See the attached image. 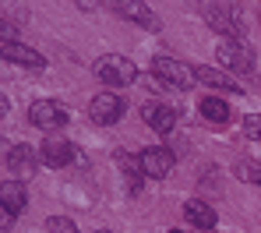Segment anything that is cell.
Segmentation results:
<instances>
[{"mask_svg": "<svg viewBox=\"0 0 261 233\" xmlns=\"http://www.w3.org/2000/svg\"><path fill=\"white\" fill-rule=\"evenodd\" d=\"M95 74H99L102 85H113L117 89V85H130L138 78V67H134V60L120 57V53H106V57L95 60Z\"/></svg>", "mask_w": 261, "mask_h": 233, "instance_id": "cell-1", "label": "cell"}, {"mask_svg": "<svg viewBox=\"0 0 261 233\" xmlns=\"http://www.w3.org/2000/svg\"><path fill=\"white\" fill-rule=\"evenodd\" d=\"M205 21L216 29L219 36H226V39H233V43L244 36V18H240L237 7H226V4H205Z\"/></svg>", "mask_w": 261, "mask_h": 233, "instance_id": "cell-2", "label": "cell"}, {"mask_svg": "<svg viewBox=\"0 0 261 233\" xmlns=\"http://www.w3.org/2000/svg\"><path fill=\"white\" fill-rule=\"evenodd\" d=\"M29 124L39 127V131H57V127L67 124V110L53 99H39V102L29 106Z\"/></svg>", "mask_w": 261, "mask_h": 233, "instance_id": "cell-3", "label": "cell"}, {"mask_svg": "<svg viewBox=\"0 0 261 233\" xmlns=\"http://www.w3.org/2000/svg\"><path fill=\"white\" fill-rule=\"evenodd\" d=\"M152 74H155L159 82L173 85V89H191V82H194V71H191L187 64L173 60V57H155V64H152Z\"/></svg>", "mask_w": 261, "mask_h": 233, "instance_id": "cell-4", "label": "cell"}, {"mask_svg": "<svg viewBox=\"0 0 261 233\" xmlns=\"http://www.w3.org/2000/svg\"><path fill=\"white\" fill-rule=\"evenodd\" d=\"M88 117H92V124L110 127V124H117V120L124 117V99L113 95V92H99L88 102Z\"/></svg>", "mask_w": 261, "mask_h": 233, "instance_id": "cell-5", "label": "cell"}, {"mask_svg": "<svg viewBox=\"0 0 261 233\" xmlns=\"http://www.w3.org/2000/svg\"><path fill=\"white\" fill-rule=\"evenodd\" d=\"M7 166H11V173H14V180H32L36 177V170H39V152L32 148V145H25V141H18L14 148H11V159H7Z\"/></svg>", "mask_w": 261, "mask_h": 233, "instance_id": "cell-6", "label": "cell"}, {"mask_svg": "<svg viewBox=\"0 0 261 233\" xmlns=\"http://www.w3.org/2000/svg\"><path fill=\"white\" fill-rule=\"evenodd\" d=\"M138 159H141V173L152 177V180H163V177H170V170H173V148H163V145L145 148Z\"/></svg>", "mask_w": 261, "mask_h": 233, "instance_id": "cell-7", "label": "cell"}, {"mask_svg": "<svg viewBox=\"0 0 261 233\" xmlns=\"http://www.w3.org/2000/svg\"><path fill=\"white\" fill-rule=\"evenodd\" d=\"M216 57H219V64L226 67V71H254V53L244 46V43H233V39H226V43H219L216 49Z\"/></svg>", "mask_w": 261, "mask_h": 233, "instance_id": "cell-8", "label": "cell"}, {"mask_svg": "<svg viewBox=\"0 0 261 233\" xmlns=\"http://www.w3.org/2000/svg\"><path fill=\"white\" fill-rule=\"evenodd\" d=\"M141 117H145V124H148L155 135H170L176 127V113L166 102H145V106H141Z\"/></svg>", "mask_w": 261, "mask_h": 233, "instance_id": "cell-9", "label": "cell"}, {"mask_svg": "<svg viewBox=\"0 0 261 233\" xmlns=\"http://www.w3.org/2000/svg\"><path fill=\"white\" fill-rule=\"evenodd\" d=\"M39 159H43L46 166H67L74 159V145L67 138H60V135H49L43 141V148H39Z\"/></svg>", "mask_w": 261, "mask_h": 233, "instance_id": "cell-10", "label": "cell"}, {"mask_svg": "<svg viewBox=\"0 0 261 233\" xmlns=\"http://www.w3.org/2000/svg\"><path fill=\"white\" fill-rule=\"evenodd\" d=\"M194 82H201L208 89H219V92H240L237 78H229L222 67H208V64H194Z\"/></svg>", "mask_w": 261, "mask_h": 233, "instance_id": "cell-11", "label": "cell"}, {"mask_svg": "<svg viewBox=\"0 0 261 233\" xmlns=\"http://www.w3.org/2000/svg\"><path fill=\"white\" fill-rule=\"evenodd\" d=\"M0 57H4V60H11V64L32 67V71L46 67L43 53H36V49H32V46H25V43H7V46H0Z\"/></svg>", "mask_w": 261, "mask_h": 233, "instance_id": "cell-12", "label": "cell"}, {"mask_svg": "<svg viewBox=\"0 0 261 233\" xmlns=\"http://www.w3.org/2000/svg\"><path fill=\"white\" fill-rule=\"evenodd\" d=\"M184 216H187V223L198 226V230H216V209H212L208 201H201V198H191V201L184 205Z\"/></svg>", "mask_w": 261, "mask_h": 233, "instance_id": "cell-13", "label": "cell"}, {"mask_svg": "<svg viewBox=\"0 0 261 233\" xmlns=\"http://www.w3.org/2000/svg\"><path fill=\"white\" fill-rule=\"evenodd\" d=\"M117 11L124 14V18H130V21H138V25H145V29H152V32H159V18L152 14V7L148 4H117Z\"/></svg>", "mask_w": 261, "mask_h": 233, "instance_id": "cell-14", "label": "cell"}, {"mask_svg": "<svg viewBox=\"0 0 261 233\" xmlns=\"http://www.w3.org/2000/svg\"><path fill=\"white\" fill-rule=\"evenodd\" d=\"M0 201H4V205H7V209H11V212L18 216V212H21V209L29 205L25 184H21V180H4V184H0Z\"/></svg>", "mask_w": 261, "mask_h": 233, "instance_id": "cell-15", "label": "cell"}, {"mask_svg": "<svg viewBox=\"0 0 261 233\" xmlns=\"http://www.w3.org/2000/svg\"><path fill=\"white\" fill-rule=\"evenodd\" d=\"M201 117L212 120V124H226V120H229V106H226L219 95H205V99H201Z\"/></svg>", "mask_w": 261, "mask_h": 233, "instance_id": "cell-16", "label": "cell"}, {"mask_svg": "<svg viewBox=\"0 0 261 233\" xmlns=\"http://www.w3.org/2000/svg\"><path fill=\"white\" fill-rule=\"evenodd\" d=\"M46 230L49 233H78V226H74V219H67V216H53V219L46 223Z\"/></svg>", "mask_w": 261, "mask_h": 233, "instance_id": "cell-17", "label": "cell"}, {"mask_svg": "<svg viewBox=\"0 0 261 233\" xmlns=\"http://www.w3.org/2000/svg\"><path fill=\"white\" fill-rule=\"evenodd\" d=\"M244 135L251 141H261V113H251V117H244Z\"/></svg>", "mask_w": 261, "mask_h": 233, "instance_id": "cell-18", "label": "cell"}, {"mask_svg": "<svg viewBox=\"0 0 261 233\" xmlns=\"http://www.w3.org/2000/svg\"><path fill=\"white\" fill-rule=\"evenodd\" d=\"M117 163L130 173V180H138V177H141V159H127V152H117Z\"/></svg>", "mask_w": 261, "mask_h": 233, "instance_id": "cell-19", "label": "cell"}, {"mask_svg": "<svg viewBox=\"0 0 261 233\" xmlns=\"http://www.w3.org/2000/svg\"><path fill=\"white\" fill-rule=\"evenodd\" d=\"M0 43H4V46H7V43H18L14 25H11V21H4V18H0Z\"/></svg>", "mask_w": 261, "mask_h": 233, "instance_id": "cell-20", "label": "cell"}, {"mask_svg": "<svg viewBox=\"0 0 261 233\" xmlns=\"http://www.w3.org/2000/svg\"><path fill=\"white\" fill-rule=\"evenodd\" d=\"M11 226H14V212L0 201V230H11Z\"/></svg>", "mask_w": 261, "mask_h": 233, "instance_id": "cell-21", "label": "cell"}, {"mask_svg": "<svg viewBox=\"0 0 261 233\" xmlns=\"http://www.w3.org/2000/svg\"><path fill=\"white\" fill-rule=\"evenodd\" d=\"M11 148H14L11 141H7V138H0V163H7V159H11Z\"/></svg>", "mask_w": 261, "mask_h": 233, "instance_id": "cell-22", "label": "cell"}, {"mask_svg": "<svg viewBox=\"0 0 261 233\" xmlns=\"http://www.w3.org/2000/svg\"><path fill=\"white\" fill-rule=\"evenodd\" d=\"M0 117H7V95L0 92Z\"/></svg>", "mask_w": 261, "mask_h": 233, "instance_id": "cell-23", "label": "cell"}, {"mask_svg": "<svg viewBox=\"0 0 261 233\" xmlns=\"http://www.w3.org/2000/svg\"><path fill=\"white\" fill-rule=\"evenodd\" d=\"M254 184H258V187H261V166H258V173H254Z\"/></svg>", "mask_w": 261, "mask_h": 233, "instance_id": "cell-24", "label": "cell"}, {"mask_svg": "<svg viewBox=\"0 0 261 233\" xmlns=\"http://www.w3.org/2000/svg\"><path fill=\"white\" fill-rule=\"evenodd\" d=\"M95 233H110V230H95Z\"/></svg>", "mask_w": 261, "mask_h": 233, "instance_id": "cell-25", "label": "cell"}, {"mask_svg": "<svg viewBox=\"0 0 261 233\" xmlns=\"http://www.w3.org/2000/svg\"><path fill=\"white\" fill-rule=\"evenodd\" d=\"M170 233H184V230H170Z\"/></svg>", "mask_w": 261, "mask_h": 233, "instance_id": "cell-26", "label": "cell"}]
</instances>
